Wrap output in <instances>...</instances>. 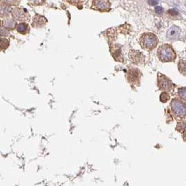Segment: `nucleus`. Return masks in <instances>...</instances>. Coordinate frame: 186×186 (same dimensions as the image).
<instances>
[{"label":"nucleus","instance_id":"14","mask_svg":"<svg viewBox=\"0 0 186 186\" xmlns=\"http://www.w3.org/2000/svg\"><path fill=\"white\" fill-rule=\"evenodd\" d=\"M10 11H11V8L9 6V5L3 4V3L0 5V14L6 15V14L9 13Z\"/></svg>","mask_w":186,"mask_h":186},{"label":"nucleus","instance_id":"19","mask_svg":"<svg viewBox=\"0 0 186 186\" xmlns=\"http://www.w3.org/2000/svg\"><path fill=\"white\" fill-rule=\"evenodd\" d=\"M149 3H151L152 5H153V4H156V3H158V2H157V1H151V2H148Z\"/></svg>","mask_w":186,"mask_h":186},{"label":"nucleus","instance_id":"8","mask_svg":"<svg viewBox=\"0 0 186 186\" xmlns=\"http://www.w3.org/2000/svg\"><path fill=\"white\" fill-rule=\"evenodd\" d=\"M129 57L134 64H138L144 61V55L138 50H133L130 51Z\"/></svg>","mask_w":186,"mask_h":186},{"label":"nucleus","instance_id":"13","mask_svg":"<svg viewBox=\"0 0 186 186\" xmlns=\"http://www.w3.org/2000/svg\"><path fill=\"white\" fill-rule=\"evenodd\" d=\"M9 46V41L6 38H0V51L4 50Z\"/></svg>","mask_w":186,"mask_h":186},{"label":"nucleus","instance_id":"20","mask_svg":"<svg viewBox=\"0 0 186 186\" xmlns=\"http://www.w3.org/2000/svg\"><path fill=\"white\" fill-rule=\"evenodd\" d=\"M1 20H0V27H1Z\"/></svg>","mask_w":186,"mask_h":186},{"label":"nucleus","instance_id":"5","mask_svg":"<svg viewBox=\"0 0 186 186\" xmlns=\"http://www.w3.org/2000/svg\"><path fill=\"white\" fill-rule=\"evenodd\" d=\"M141 73L140 71L138 69H130L128 71V75H127V78L129 82L134 84H138L139 83V80H140Z\"/></svg>","mask_w":186,"mask_h":186},{"label":"nucleus","instance_id":"9","mask_svg":"<svg viewBox=\"0 0 186 186\" xmlns=\"http://www.w3.org/2000/svg\"><path fill=\"white\" fill-rule=\"evenodd\" d=\"M180 33H181V30L178 27L172 26L168 29L167 32V37L168 38L173 40V39L179 38Z\"/></svg>","mask_w":186,"mask_h":186},{"label":"nucleus","instance_id":"7","mask_svg":"<svg viewBox=\"0 0 186 186\" xmlns=\"http://www.w3.org/2000/svg\"><path fill=\"white\" fill-rule=\"evenodd\" d=\"M13 16L15 19L18 20H29V15L27 11H24V10L20 8H15L12 11Z\"/></svg>","mask_w":186,"mask_h":186},{"label":"nucleus","instance_id":"11","mask_svg":"<svg viewBox=\"0 0 186 186\" xmlns=\"http://www.w3.org/2000/svg\"><path fill=\"white\" fill-rule=\"evenodd\" d=\"M16 30L17 31H18L19 33L22 34H26L27 33H28L29 31V25L27 23L22 22L20 23V24H17L15 27Z\"/></svg>","mask_w":186,"mask_h":186},{"label":"nucleus","instance_id":"17","mask_svg":"<svg viewBox=\"0 0 186 186\" xmlns=\"http://www.w3.org/2000/svg\"><path fill=\"white\" fill-rule=\"evenodd\" d=\"M155 11L158 14H162L163 13V8L160 6H156L155 8Z\"/></svg>","mask_w":186,"mask_h":186},{"label":"nucleus","instance_id":"4","mask_svg":"<svg viewBox=\"0 0 186 186\" xmlns=\"http://www.w3.org/2000/svg\"><path fill=\"white\" fill-rule=\"evenodd\" d=\"M158 87L161 90L171 91L172 89L173 85L167 77L159 73L158 75Z\"/></svg>","mask_w":186,"mask_h":186},{"label":"nucleus","instance_id":"16","mask_svg":"<svg viewBox=\"0 0 186 186\" xmlns=\"http://www.w3.org/2000/svg\"><path fill=\"white\" fill-rule=\"evenodd\" d=\"M178 94H179V96L183 99V101H185V96H186V92H185V87H183V88L178 89Z\"/></svg>","mask_w":186,"mask_h":186},{"label":"nucleus","instance_id":"6","mask_svg":"<svg viewBox=\"0 0 186 186\" xmlns=\"http://www.w3.org/2000/svg\"><path fill=\"white\" fill-rule=\"evenodd\" d=\"M111 4L108 1H94L92 3V8L100 11H108L110 10Z\"/></svg>","mask_w":186,"mask_h":186},{"label":"nucleus","instance_id":"12","mask_svg":"<svg viewBox=\"0 0 186 186\" xmlns=\"http://www.w3.org/2000/svg\"><path fill=\"white\" fill-rule=\"evenodd\" d=\"M3 25L6 29H13L17 25L15 20L13 18H7L3 22Z\"/></svg>","mask_w":186,"mask_h":186},{"label":"nucleus","instance_id":"18","mask_svg":"<svg viewBox=\"0 0 186 186\" xmlns=\"http://www.w3.org/2000/svg\"><path fill=\"white\" fill-rule=\"evenodd\" d=\"M9 32H8L6 29H2L0 30V35L1 36H8Z\"/></svg>","mask_w":186,"mask_h":186},{"label":"nucleus","instance_id":"1","mask_svg":"<svg viewBox=\"0 0 186 186\" xmlns=\"http://www.w3.org/2000/svg\"><path fill=\"white\" fill-rule=\"evenodd\" d=\"M157 55L162 62H171L176 58L174 50L169 44H164L160 46L157 52Z\"/></svg>","mask_w":186,"mask_h":186},{"label":"nucleus","instance_id":"15","mask_svg":"<svg viewBox=\"0 0 186 186\" xmlns=\"http://www.w3.org/2000/svg\"><path fill=\"white\" fill-rule=\"evenodd\" d=\"M169 96L168 95L167 93L166 92H162L160 95V101L162 103H167V102L169 100Z\"/></svg>","mask_w":186,"mask_h":186},{"label":"nucleus","instance_id":"2","mask_svg":"<svg viewBox=\"0 0 186 186\" xmlns=\"http://www.w3.org/2000/svg\"><path fill=\"white\" fill-rule=\"evenodd\" d=\"M139 42L142 48L151 50L157 47L159 40L154 34L144 33L140 36Z\"/></svg>","mask_w":186,"mask_h":186},{"label":"nucleus","instance_id":"3","mask_svg":"<svg viewBox=\"0 0 186 186\" xmlns=\"http://www.w3.org/2000/svg\"><path fill=\"white\" fill-rule=\"evenodd\" d=\"M171 108L172 112L177 117L181 118L185 117V105L178 98H173L171 102Z\"/></svg>","mask_w":186,"mask_h":186},{"label":"nucleus","instance_id":"10","mask_svg":"<svg viewBox=\"0 0 186 186\" xmlns=\"http://www.w3.org/2000/svg\"><path fill=\"white\" fill-rule=\"evenodd\" d=\"M47 22V20H46L43 16H41L39 15H36L34 17L33 20V26L36 27H42Z\"/></svg>","mask_w":186,"mask_h":186}]
</instances>
